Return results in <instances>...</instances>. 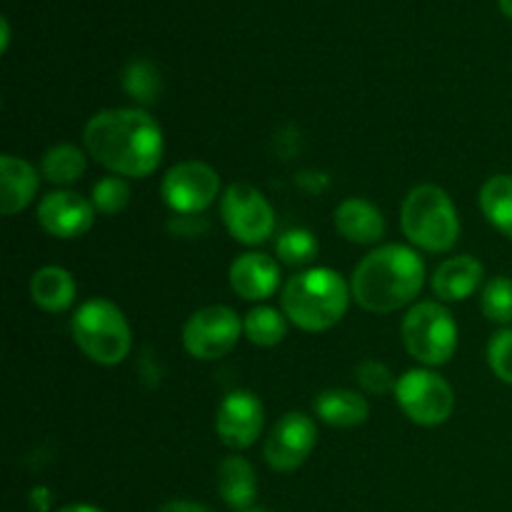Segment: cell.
Segmentation results:
<instances>
[{"mask_svg": "<svg viewBox=\"0 0 512 512\" xmlns=\"http://www.w3.org/2000/svg\"><path fill=\"white\" fill-rule=\"evenodd\" d=\"M85 148L120 178H148L163 160V130L140 108L100 110L85 125Z\"/></svg>", "mask_w": 512, "mask_h": 512, "instance_id": "cell-1", "label": "cell"}, {"mask_svg": "<svg viewBox=\"0 0 512 512\" xmlns=\"http://www.w3.org/2000/svg\"><path fill=\"white\" fill-rule=\"evenodd\" d=\"M425 283V265L413 248L380 245L365 255L353 273V298L370 313H393L418 298Z\"/></svg>", "mask_w": 512, "mask_h": 512, "instance_id": "cell-2", "label": "cell"}, {"mask_svg": "<svg viewBox=\"0 0 512 512\" xmlns=\"http://www.w3.org/2000/svg\"><path fill=\"white\" fill-rule=\"evenodd\" d=\"M280 300L290 323L308 333H323L343 320L350 290L343 275L333 268H310L285 283Z\"/></svg>", "mask_w": 512, "mask_h": 512, "instance_id": "cell-3", "label": "cell"}, {"mask_svg": "<svg viewBox=\"0 0 512 512\" xmlns=\"http://www.w3.org/2000/svg\"><path fill=\"white\" fill-rule=\"evenodd\" d=\"M403 233L415 248L445 253L460 238V218L453 200L438 185H418L400 208Z\"/></svg>", "mask_w": 512, "mask_h": 512, "instance_id": "cell-4", "label": "cell"}, {"mask_svg": "<svg viewBox=\"0 0 512 512\" xmlns=\"http://www.w3.org/2000/svg\"><path fill=\"white\" fill-rule=\"evenodd\" d=\"M75 345L98 365H120L130 353L133 333L123 310L105 298L85 300L70 323Z\"/></svg>", "mask_w": 512, "mask_h": 512, "instance_id": "cell-5", "label": "cell"}, {"mask_svg": "<svg viewBox=\"0 0 512 512\" xmlns=\"http://www.w3.org/2000/svg\"><path fill=\"white\" fill-rule=\"evenodd\" d=\"M403 343L423 365L448 363L458 348V325L443 303L423 300L403 318Z\"/></svg>", "mask_w": 512, "mask_h": 512, "instance_id": "cell-6", "label": "cell"}, {"mask_svg": "<svg viewBox=\"0 0 512 512\" xmlns=\"http://www.w3.org/2000/svg\"><path fill=\"white\" fill-rule=\"evenodd\" d=\"M395 400H398L400 410L423 428H438V425L448 423L455 408V395L448 380L420 368L408 370L395 383Z\"/></svg>", "mask_w": 512, "mask_h": 512, "instance_id": "cell-7", "label": "cell"}, {"mask_svg": "<svg viewBox=\"0 0 512 512\" xmlns=\"http://www.w3.org/2000/svg\"><path fill=\"white\" fill-rule=\"evenodd\" d=\"M225 228L238 243L260 245L275 233V210L258 188L233 183L220 200Z\"/></svg>", "mask_w": 512, "mask_h": 512, "instance_id": "cell-8", "label": "cell"}, {"mask_svg": "<svg viewBox=\"0 0 512 512\" xmlns=\"http://www.w3.org/2000/svg\"><path fill=\"white\" fill-rule=\"evenodd\" d=\"M240 323L238 313L228 305H208L195 310L183 328V345L193 358L218 360L225 358L238 345Z\"/></svg>", "mask_w": 512, "mask_h": 512, "instance_id": "cell-9", "label": "cell"}, {"mask_svg": "<svg viewBox=\"0 0 512 512\" xmlns=\"http://www.w3.org/2000/svg\"><path fill=\"white\" fill-rule=\"evenodd\" d=\"M160 193L168 208L178 215H198L218 198L220 178L208 163L183 160L165 173Z\"/></svg>", "mask_w": 512, "mask_h": 512, "instance_id": "cell-10", "label": "cell"}, {"mask_svg": "<svg viewBox=\"0 0 512 512\" xmlns=\"http://www.w3.org/2000/svg\"><path fill=\"white\" fill-rule=\"evenodd\" d=\"M318 443V428L303 413H288L275 423L265 440V460L278 473L298 470Z\"/></svg>", "mask_w": 512, "mask_h": 512, "instance_id": "cell-11", "label": "cell"}, {"mask_svg": "<svg viewBox=\"0 0 512 512\" xmlns=\"http://www.w3.org/2000/svg\"><path fill=\"white\" fill-rule=\"evenodd\" d=\"M265 423V408L250 390H235L225 395L215 415V433L230 450H245L255 445Z\"/></svg>", "mask_w": 512, "mask_h": 512, "instance_id": "cell-12", "label": "cell"}, {"mask_svg": "<svg viewBox=\"0 0 512 512\" xmlns=\"http://www.w3.org/2000/svg\"><path fill=\"white\" fill-rule=\"evenodd\" d=\"M38 223L53 238L73 240L93 228L95 208L80 193H73V190H55V193H48L40 200Z\"/></svg>", "mask_w": 512, "mask_h": 512, "instance_id": "cell-13", "label": "cell"}, {"mask_svg": "<svg viewBox=\"0 0 512 512\" xmlns=\"http://www.w3.org/2000/svg\"><path fill=\"white\" fill-rule=\"evenodd\" d=\"M230 285L243 300L258 303L278 290L280 268L270 255L245 253L230 265Z\"/></svg>", "mask_w": 512, "mask_h": 512, "instance_id": "cell-14", "label": "cell"}, {"mask_svg": "<svg viewBox=\"0 0 512 512\" xmlns=\"http://www.w3.org/2000/svg\"><path fill=\"white\" fill-rule=\"evenodd\" d=\"M485 268L473 255H458L450 258L435 270L433 275V293L440 303H460L468 300L483 283Z\"/></svg>", "mask_w": 512, "mask_h": 512, "instance_id": "cell-15", "label": "cell"}, {"mask_svg": "<svg viewBox=\"0 0 512 512\" xmlns=\"http://www.w3.org/2000/svg\"><path fill=\"white\" fill-rule=\"evenodd\" d=\"M38 170L23 158L3 155L0 158V210L3 215H15L33 203L38 193Z\"/></svg>", "mask_w": 512, "mask_h": 512, "instance_id": "cell-16", "label": "cell"}, {"mask_svg": "<svg viewBox=\"0 0 512 512\" xmlns=\"http://www.w3.org/2000/svg\"><path fill=\"white\" fill-rule=\"evenodd\" d=\"M335 228L358 245H375L385 233L383 213L365 198H348L335 208Z\"/></svg>", "mask_w": 512, "mask_h": 512, "instance_id": "cell-17", "label": "cell"}, {"mask_svg": "<svg viewBox=\"0 0 512 512\" xmlns=\"http://www.w3.org/2000/svg\"><path fill=\"white\" fill-rule=\"evenodd\" d=\"M218 493L233 510L253 508L258 498V475L240 455H230L218 468Z\"/></svg>", "mask_w": 512, "mask_h": 512, "instance_id": "cell-18", "label": "cell"}, {"mask_svg": "<svg viewBox=\"0 0 512 512\" xmlns=\"http://www.w3.org/2000/svg\"><path fill=\"white\" fill-rule=\"evenodd\" d=\"M368 400L353 390L333 388L315 398V415L330 428H355L368 420Z\"/></svg>", "mask_w": 512, "mask_h": 512, "instance_id": "cell-19", "label": "cell"}, {"mask_svg": "<svg viewBox=\"0 0 512 512\" xmlns=\"http://www.w3.org/2000/svg\"><path fill=\"white\" fill-rule=\"evenodd\" d=\"M30 295L45 313H63L75 300V280L60 265H45L30 280Z\"/></svg>", "mask_w": 512, "mask_h": 512, "instance_id": "cell-20", "label": "cell"}, {"mask_svg": "<svg viewBox=\"0 0 512 512\" xmlns=\"http://www.w3.org/2000/svg\"><path fill=\"white\" fill-rule=\"evenodd\" d=\"M480 210L495 230L512 238V175H493L483 185Z\"/></svg>", "mask_w": 512, "mask_h": 512, "instance_id": "cell-21", "label": "cell"}, {"mask_svg": "<svg viewBox=\"0 0 512 512\" xmlns=\"http://www.w3.org/2000/svg\"><path fill=\"white\" fill-rule=\"evenodd\" d=\"M243 333L253 345L275 348V345L283 343L285 333H288V320L280 310L270 308V305H260V308H253L245 315Z\"/></svg>", "mask_w": 512, "mask_h": 512, "instance_id": "cell-22", "label": "cell"}, {"mask_svg": "<svg viewBox=\"0 0 512 512\" xmlns=\"http://www.w3.org/2000/svg\"><path fill=\"white\" fill-rule=\"evenodd\" d=\"M85 173V155L78 145L60 143L43 158V178L53 185H73Z\"/></svg>", "mask_w": 512, "mask_h": 512, "instance_id": "cell-23", "label": "cell"}, {"mask_svg": "<svg viewBox=\"0 0 512 512\" xmlns=\"http://www.w3.org/2000/svg\"><path fill=\"white\" fill-rule=\"evenodd\" d=\"M123 90L138 103L150 105L155 103V98L163 90V83H160V73L150 60L135 58L125 65L123 70Z\"/></svg>", "mask_w": 512, "mask_h": 512, "instance_id": "cell-24", "label": "cell"}, {"mask_svg": "<svg viewBox=\"0 0 512 512\" xmlns=\"http://www.w3.org/2000/svg\"><path fill=\"white\" fill-rule=\"evenodd\" d=\"M275 250H278L280 263L300 268V265H308L318 258L320 245H318V238H315L310 230L290 228L280 235L278 243H275Z\"/></svg>", "mask_w": 512, "mask_h": 512, "instance_id": "cell-25", "label": "cell"}, {"mask_svg": "<svg viewBox=\"0 0 512 512\" xmlns=\"http://www.w3.org/2000/svg\"><path fill=\"white\" fill-rule=\"evenodd\" d=\"M480 305H483L485 318L493 320V323H512V280L503 278V275L488 280L483 288Z\"/></svg>", "mask_w": 512, "mask_h": 512, "instance_id": "cell-26", "label": "cell"}, {"mask_svg": "<svg viewBox=\"0 0 512 512\" xmlns=\"http://www.w3.org/2000/svg\"><path fill=\"white\" fill-rule=\"evenodd\" d=\"M93 208L95 213L115 215L130 203V188L120 175H105L93 185Z\"/></svg>", "mask_w": 512, "mask_h": 512, "instance_id": "cell-27", "label": "cell"}, {"mask_svg": "<svg viewBox=\"0 0 512 512\" xmlns=\"http://www.w3.org/2000/svg\"><path fill=\"white\" fill-rule=\"evenodd\" d=\"M488 363L490 370H493L503 383L512 385V328L498 330V333L490 338Z\"/></svg>", "mask_w": 512, "mask_h": 512, "instance_id": "cell-28", "label": "cell"}, {"mask_svg": "<svg viewBox=\"0 0 512 512\" xmlns=\"http://www.w3.org/2000/svg\"><path fill=\"white\" fill-rule=\"evenodd\" d=\"M355 375H358V383L373 395H383L388 390H395V383H398L393 378V373H390L388 365L378 363V360H365V363H360Z\"/></svg>", "mask_w": 512, "mask_h": 512, "instance_id": "cell-29", "label": "cell"}, {"mask_svg": "<svg viewBox=\"0 0 512 512\" xmlns=\"http://www.w3.org/2000/svg\"><path fill=\"white\" fill-rule=\"evenodd\" d=\"M170 233H175L178 238H200V235L208 230L205 220H198V215H175L168 223Z\"/></svg>", "mask_w": 512, "mask_h": 512, "instance_id": "cell-30", "label": "cell"}, {"mask_svg": "<svg viewBox=\"0 0 512 512\" xmlns=\"http://www.w3.org/2000/svg\"><path fill=\"white\" fill-rule=\"evenodd\" d=\"M158 512H213V510L205 508V505L200 503H190V500H170V503H165Z\"/></svg>", "mask_w": 512, "mask_h": 512, "instance_id": "cell-31", "label": "cell"}, {"mask_svg": "<svg viewBox=\"0 0 512 512\" xmlns=\"http://www.w3.org/2000/svg\"><path fill=\"white\" fill-rule=\"evenodd\" d=\"M58 512H103V510H100V508H95V505L73 503V505H65V508H60Z\"/></svg>", "mask_w": 512, "mask_h": 512, "instance_id": "cell-32", "label": "cell"}, {"mask_svg": "<svg viewBox=\"0 0 512 512\" xmlns=\"http://www.w3.org/2000/svg\"><path fill=\"white\" fill-rule=\"evenodd\" d=\"M0 28H3V48H0V50H8V40H10V28H8V20H3V23H0Z\"/></svg>", "mask_w": 512, "mask_h": 512, "instance_id": "cell-33", "label": "cell"}, {"mask_svg": "<svg viewBox=\"0 0 512 512\" xmlns=\"http://www.w3.org/2000/svg\"><path fill=\"white\" fill-rule=\"evenodd\" d=\"M498 3H500V10H503L508 18H512V0H498Z\"/></svg>", "mask_w": 512, "mask_h": 512, "instance_id": "cell-34", "label": "cell"}, {"mask_svg": "<svg viewBox=\"0 0 512 512\" xmlns=\"http://www.w3.org/2000/svg\"><path fill=\"white\" fill-rule=\"evenodd\" d=\"M238 512H268V510H263V508H255V505H253V508H245V510H238Z\"/></svg>", "mask_w": 512, "mask_h": 512, "instance_id": "cell-35", "label": "cell"}]
</instances>
